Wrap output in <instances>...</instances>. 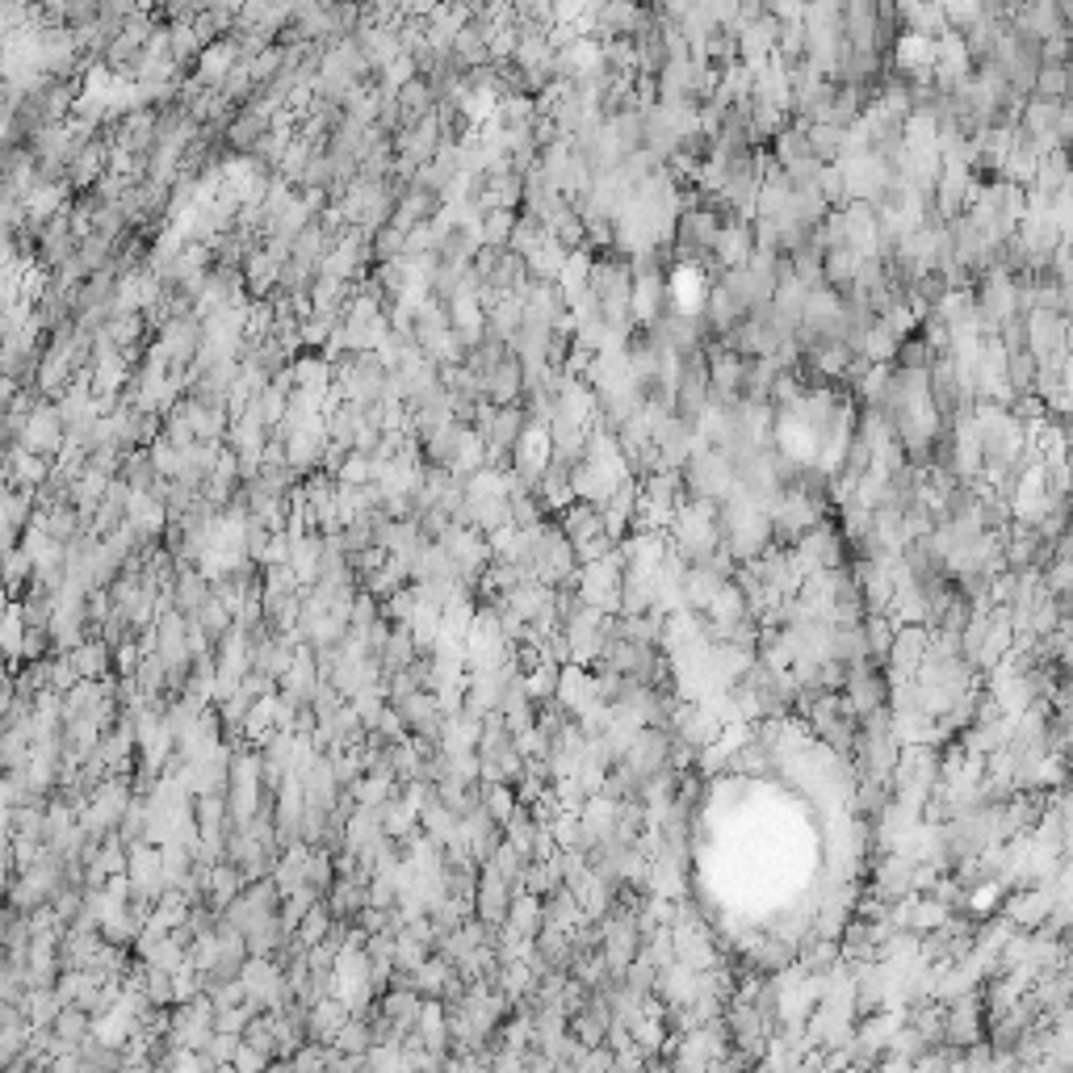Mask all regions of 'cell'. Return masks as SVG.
<instances>
[{
  "label": "cell",
  "mask_w": 1073,
  "mask_h": 1073,
  "mask_svg": "<svg viewBox=\"0 0 1073 1073\" xmlns=\"http://www.w3.org/2000/svg\"><path fill=\"white\" fill-rule=\"evenodd\" d=\"M558 671H562V667H553V663L546 659L541 667L525 675V692H528V700H533V705H546V700H553V696H558Z\"/></svg>",
  "instance_id": "7c38bea8"
},
{
  "label": "cell",
  "mask_w": 1073,
  "mask_h": 1073,
  "mask_svg": "<svg viewBox=\"0 0 1073 1073\" xmlns=\"http://www.w3.org/2000/svg\"><path fill=\"white\" fill-rule=\"evenodd\" d=\"M59 1006L64 1002L55 998V985L50 990H30L22 998V1019L30 1027H50L55 1024V1015H59Z\"/></svg>",
  "instance_id": "ba28073f"
},
{
  "label": "cell",
  "mask_w": 1073,
  "mask_h": 1073,
  "mask_svg": "<svg viewBox=\"0 0 1073 1073\" xmlns=\"http://www.w3.org/2000/svg\"><path fill=\"white\" fill-rule=\"evenodd\" d=\"M349 1019H353V1015H349V1002L319 998L307 1011V1040L310 1045H332V1036L349 1024Z\"/></svg>",
  "instance_id": "7a4b0ae2"
},
{
  "label": "cell",
  "mask_w": 1073,
  "mask_h": 1073,
  "mask_svg": "<svg viewBox=\"0 0 1073 1073\" xmlns=\"http://www.w3.org/2000/svg\"><path fill=\"white\" fill-rule=\"evenodd\" d=\"M68 663H72V671L84 684H101L114 671V650L105 646V638H84L80 646L68 650Z\"/></svg>",
  "instance_id": "6da1fadb"
},
{
  "label": "cell",
  "mask_w": 1073,
  "mask_h": 1073,
  "mask_svg": "<svg viewBox=\"0 0 1073 1073\" xmlns=\"http://www.w3.org/2000/svg\"><path fill=\"white\" fill-rule=\"evenodd\" d=\"M838 1073H868V1070H856V1065H847V1070H838Z\"/></svg>",
  "instance_id": "2e32d148"
},
{
  "label": "cell",
  "mask_w": 1073,
  "mask_h": 1073,
  "mask_svg": "<svg viewBox=\"0 0 1073 1073\" xmlns=\"http://www.w3.org/2000/svg\"><path fill=\"white\" fill-rule=\"evenodd\" d=\"M931 361H935V353H931L927 344L918 340V332L906 335V340L898 344V353H893V365H898V369H906V374H927Z\"/></svg>",
  "instance_id": "30bf717a"
},
{
  "label": "cell",
  "mask_w": 1073,
  "mask_h": 1073,
  "mask_svg": "<svg viewBox=\"0 0 1073 1073\" xmlns=\"http://www.w3.org/2000/svg\"><path fill=\"white\" fill-rule=\"evenodd\" d=\"M549 512L541 507V500L533 491H521V495H507V525L516 533H528V528L546 525Z\"/></svg>",
  "instance_id": "52a82bcc"
},
{
  "label": "cell",
  "mask_w": 1073,
  "mask_h": 1073,
  "mask_svg": "<svg viewBox=\"0 0 1073 1073\" xmlns=\"http://www.w3.org/2000/svg\"><path fill=\"white\" fill-rule=\"evenodd\" d=\"M1070 64H1073V38L1057 34V38L1040 43V68H1070Z\"/></svg>",
  "instance_id": "4fadbf2b"
},
{
  "label": "cell",
  "mask_w": 1073,
  "mask_h": 1073,
  "mask_svg": "<svg viewBox=\"0 0 1073 1073\" xmlns=\"http://www.w3.org/2000/svg\"><path fill=\"white\" fill-rule=\"evenodd\" d=\"M806 147L818 164H838L843 160V130L838 126H826V122H813L806 130Z\"/></svg>",
  "instance_id": "277c9868"
},
{
  "label": "cell",
  "mask_w": 1073,
  "mask_h": 1073,
  "mask_svg": "<svg viewBox=\"0 0 1073 1073\" xmlns=\"http://www.w3.org/2000/svg\"><path fill=\"white\" fill-rule=\"evenodd\" d=\"M215 1073H236V1065H218Z\"/></svg>",
  "instance_id": "9a60e30c"
},
{
  "label": "cell",
  "mask_w": 1073,
  "mask_h": 1073,
  "mask_svg": "<svg viewBox=\"0 0 1073 1073\" xmlns=\"http://www.w3.org/2000/svg\"><path fill=\"white\" fill-rule=\"evenodd\" d=\"M231 1065H236V1073H264V1070H269V1065H273V1061H269V1057H264V1052L248 1049V1045H243V1040H239V1049H236V1061H231Z\"/></svg>",
  "instance_id": "5bb4252c"
},
{
  "label": "cell",
  "mask_w": 1073,
  "mask_h": 1073,
  "mask_svg": "<svg viewBox=\"0 0 1073 1073\" xmlns=\"http://www.w3.org/2000/svg\"><path fill=\"white\" fill-rule=\"evenodd\" d=\"M1073 93V64L1070 68H1040L1031 80V96L1036 101H1052V105H1070Z\"/></svg>",
  "instance_id": "3957f363"
},
{
  "label": "cell",
  "mask_w": 1073,
  "mask_h": 1073,
  "mask_svg": "<svg viewBox=\"0 0 1073 1073\" xmlns=\"http://www.w3.org/2000/svg\"><path fill=\"white\" fill-rule=\"evenodd\" d=\"M482 813L503 831V822L516 813V792L507 785H482Z\"/></svg>",
  "instance_id": "8fae6325"
},
{
  "label": "cell",
  "mask_w": 1073,
  "mask_h": 1073,
  "mask_svg": "<svg viewBox=\"0 0 1073 1073\" xmlns=\"http://www.w3.org/2000/svg\"><path fill=\"white\" fill-rule=\"evenodd\" d=\"M503 927L512 931V935H521V939H533V935L541 931V902H537V898H528V893L512 898Z\"/></svg>",
  "instance_id": "5b68a950"
},
{
  "label": "cell",
  "mask_w": 1073,
  "mask_h": 1073,
  "mask_svg": "<svg viewBox=\"0 0 1073 1073\" xmlns=\"http://www.w3.org/2000/svg\"><path fill=\"white\" fill-rule=\"evenodd\" d=\"M328 1049L335 1057H365V1052L374 1049V1031H369V1019H349V1024L340 1027L332 1036V1045Z\"/></svg>",
  "instance_id": "8992f818"
},
{
  "label": "cell",
  "mask_w": 1073,
  "mask_h": 1073,
  "mask_svg": "<svg viewBox=\"0 0 1073 1073\" xmlns=\"http://www.w3.org/2000/svg\"><path fill=\"white\" fill-rule=\"evenodd\" d=\"M512 227H516V210H491V215L478 218V243H487V248H507Z\"/></svg>",
  "instance_id": "9c48e42d"
}]
</instances>
